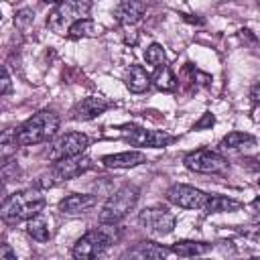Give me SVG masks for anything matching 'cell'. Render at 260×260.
<instances>
[{
	"label": "cell",
	"mask_w": 260,
	"mask_h": 260,
	"mask_svg": "<svg viewBox=\"0 0 260 260\" xmlns=\"http://www.w3.org/2000/svg\"><path fill=\"white\" fill-rule=\"evenodd\" d=\"M146 12V4L144 2H136V0H124L114 8V16L120 24H136Z\"/></svg>",
	"instance_id": "cell-15"
},
{
	"label": "cell",
	"mask_w": 260,
	"mask_h": 260,
	"mask_svg": "<svg viewBox=\"0 0 260 260\" xmlns=\"http://www.w3.org/2000/svg\"><path fill=\"white\" fill-rule=\"evenodd\" d=\"M242 207L240 201L232 199V197H223V195H211L207 213H223V211H238Z\"/></svg>",
	"instance_id": "cell-21"
},
{
	"label": "cell",
	"mask_w": 260,
	"mask_h": 260,
	"mask_svg": "<svg viewBox=\"0 0 260 260\" xmlns=\"http://www.w3.org/2000/svg\"><path fill=\"white\" fill-rule=\"evenodd\" d=\"M0 260H18V258H16L14 250H12L8 244H4V246H2V252H0Z\"/></svg>",
	"instance_id": "cell-27"
},
{
	"label": "cell",
	"mask_w": 260,
	"mask_h": 260,
	"mask_svg": "<svg viewBox=\"0 0 260 260\" xmlns=\"http://www.w3.org/2000/svg\"><path fill=\"white\" fill-rule=\"evenodd\" d=\"M45 207V197L35 189H24L8 195L2 203V219L8 223L16 221H30L35 219Z\"/></svg>",
	"instance_id": "cell-2"
},
{
	"label": "cell",
	"mask_w": 260,
	"mask_h": 260,
	"mask_svg": "<svg viewBox=\"0 0 260 260\" xmlns=\"http://www.w3.org/2000/svg\"><path fill=\"white\" fill-rule=\"evenodd\" d=\"M185 167L193 173H205V175H211V173H221L228 169V160L215 152V150H209V148H197V150H191L185 154L183 158Z\"/></svg>",
	"instance_id": "cell-8"
},
{
	"label": "cell",
	"mask_w": 260,
	"mask_h": 260,
	"mask_svg": "<svg viewBox=\"0 0 260 260\" xmlns=\"http://www.w3.org/2000/svg\"><path fill=\"white\" fill-rule=\"evenodd\" d=\"M152 81H154V85H156L160 91H173V89L177 87V79H175V75H173V71H171L169 65H162V67L154 69Z\"/></svg>",
	"instance_id": "cell-20"
},
{
	"label": "cell",
	"mask_w": 260,
	"mask_h": 260,
	"mask_svg": "<svg viewBox=\"0 0 260 260\" xmlns=\"http://www.w3.org/2000/svg\"><path fill=\"white\" fill-rule=\"evenodd\" d=\"M2 95H6V93H10V75H8V69L4 67L2 69Z\"/></svg>",
	"instance_id": "cell-26"
},
{
	"label": "cell",
	"mask_w": 260,
	"mask_h": 260,
	"mask_svg": "<svg viewBox=\"0 0 260 260\" xmlns=\"http://www.w3.org/2000/svg\"><path fill=\"white\" fill-rule=\"evenodd\" d=\"M167 199L173 205H177V207H183V209H201V211L207 213L211 195H207L201 189H195L191 185H173L167 191Z\"/></svg>",
	"instance_id": "cell-9"
},
{
	"label": "cell",
	"mask_w": 260,
	"mask_h": 260,
	"mask_svg": "<svg viewBox=\"0 0 260 260\" xmlns=\"http://www.w3.org/2000/svg\"><path fill=\"white\" fill-rule=\"evenodd\" d=\"M114 232H116V225H110V223H102V228L85 232L73 244V250H71L73 258L75 260H100L110 248V244L118 238Z\"/></svg>",
	"instance_id": "cell-3"
},
{
	"label": "cell",
	"mask_w": 260,
	"mask_h": 260,
	"mask_svg": "<svg viewBox=\"0 0 260 260\" xmlns=\"http://www.w3.org/2000/svg\"><path fill=\"white\" fill-rule=\"evenodd\" d=\"M152 83V77L144 71L142 65H130L128 69V75H126V87L132 91V93H142L150 87Z\"/></svg>",
	"instance_id": "cell-17"
},
{
	"label": "cell",
	"mask_w": 260,
	"mask_h": 260,
	"mask_svg": "<svg viewBox=\"0 0 260 260\" xmlns=\"http://www.w3.org/2000/svg\"><path fill=\"white\" fill-rule=\"evenodd\" d=\"M122 138L132 146H148V148H165L175 142V136L165 130H146L140 126H126L122 130Z\"/></svg>",
	"instance_id": "cell-10"
},
{
	"label": "cell",
	"mask_w": 260,
	"mask_h": 260,
	"mask_svg": "<svg viewBox=\"0 0 260 260\" xmlns=\"http://www.w3.org/2000/svg\"><path fill=\"white\" fill-rule=\"evenodd\" d=\"M89 169H91V160L87 156L79 154V156H71V158H63V160L55 162L53 169H51V175L57 181H67V179L83 175Z\"/></svg>",
	"instance_id": "cell-11"
},
{
	"label": "cell",
	"mask_w": 260,
	"mask_h": 260,
	"mask_svg": "<svg viewBox=\"0 0 260 260\" xmlns=\"http://www.w3.org/2000/svg\"><path fill=\"white\" fill-rule=\"evenodd\" d=\"M112 104L104 98H98V95H89V98H83L81 102L75 104L73 108V118L75 120H93L98 118L100 114H104Z\"/></svg>",
	"instance_id": "cell-13"
},
{
	"label": "cell",
	"mask_w": 260,
	"mask_h": 260,
	"mask_svg": "<svg viewBox=\"0 0 260 260\" xmlns=\"http://www.w3.org/2000/svg\"><path fill=\"white\" fill-rule=\"evenodd\" d=\"M57 128H59V116L53 110H41L14 132V138L16 144L20 146H35L51 140L57 134Z\"/></svg>",
	"instance_id": "cell-1"
},
{
	"label": "cell",
	"mask_w": 260,
	"mask_h": 260,
	"mask_svg": "<svg viewBox=\"0 0 260 260\" xmlns=\"http://www.w3.org/2000/svg\"><path fill=\"white\" fill-rule=\"evenodd\" d=\"M144 59H146V63H148V65H152L154 69H158V67L167 65L165 49H162L158 43H152V45H148V47H146V51H144Z\"/></svg>",
	"instance_id": "cell-24"
},
{
	"label": "cell",
	"mask_w": 260,
	"mask_h": 260,
	"mask_svg": "<svg viewBox=\"0 0 260 260\" xmlns=\"http://www.w3.org/2000/svg\"><path fill=\"white\" fill-rule=\"evenodd\" d=\"M91 10V2H79V0H67L55 4V8L47 16V26L57 35H69L71 26L83 18H87Z\"/></svg>",
	"instance_id": "cell-4"
},
{
	"label": "cell",
	"mask_w": 260,
	"mask_h": 260,
	"mask_svg": "<svg viewBox=\"0 0 260 260\" xmlns=\"http://www.w3.org/2000/svg\"><path fill=\"white\" fill-rule=\"evenodd\" d=\"M138 201V189L134 185H124L120 187L116 193L110 195V199L104 203L102 211H100V221L102 223H110L116 225L120 219H124L136 205Z\"/></svg>",
	"instance_id": "cell-5"
},
{
	"label": "cell",
	"mask_w": 260,
	"mask_h": 260,
	"mask_svg": "<svg viewBox=\"0 0 260 260\" xmlns=\"http://www.w3.org/2000/svg\"><path fill=\"white\" fill-rule=\"evenodd\" d=\"M250 260H260V256H252V258H250Z\"/></svg>",
	"instance_id": "cell-29"
},
{
	"label": "cell",
	"mask_w": 260,
	"mask_h": 260,
	"mask_svg": "<svg viewBox=\"0 0 260 260\" xmlns=\"http://www.w3.org/2000/svg\"><path fill=\"white\" fill-rule=\"evenodd\" d=\"M213 122H215V118L211 116V114H203V118L199 120V122H195V130H203V128H209V126H213Z\"/></svg>",
	"instance_id": "cell-25"
},
{
	"label": "cell",
	"mask_w": 260,
	"mask_h": 260,
	"mask_svg": "<svg viewBox=\"0 0 260 260\" xmlns=\"http://www.w3.org/2000/svg\"><path fill=\"white\" fill-rule=\"evenodd\" d=\"M254 142H256V138L250 136V134H244V132H230L228 136H223L221 146H223V148H232V150H236V148L252 146Z\"/></svg>",
	"instance_id": "cell-23"
},
{
	"label": "cell",
	"mask_w": 260,
	"mask_h": 260,
	"mask_svg": "<svg viewBox=\"0 0 260 260\" xmlns=\"http://www.w3.org/2000/svg\"><path fill=\"white\" fill-rule=\"evenodd\" d=\"M95 195H87V193H73V195H67L65 199H61L59 203V209L63 213H83L87 211L89 207L95 205Z\"/></svg>",
	"instance_id": "cell-16"
},
{
	"label": "cell",
	"mask_w": 260,
	"mask_h": 260,
	"mask_svg": "<svg viewBox=\"0 0 260 260\" xmlns=\"http://www.w3.org/2000/svg\"><path fill=\"white\" fill-rule=\"evenodd\" d=\"M89 146V138L83 132H67L61 134L49 148L47 156L51 162H59L63 158H71V156H79L85 152V148Z\"/></svg>",
	"instance_id": "cell-6"
},
{
	"label": "cell",
	"mask_w": 260,
	"mask_h": 260,
	"mask_svg": "<svg viewBox=\"0 0 260 260\" xmlns=\"http://www.w3.org/2000/svg\"><path fill=\"white\" fill-rule=\"evenodd\" d=\"M26 234L37 242H49V238H51V230L41 215H37L35 219H30L26 223Z\"/></svg>",
	"instance_id": "cell-22"
},
{
	"label": "cell",
	"mask_w": 260,
	"mask_h": 260,
	"mask_svg": "<svg viewBox=\"0 0 260 260\" xmlns=\"http://www.w3.org/2000/svg\"><path fill=\"white\" fill-rule=\"evenodd\" d=\"M102 162L108 169H132V167L146 162V156L140 150H126V152L106 154V156H102Z\"/></svg>",
	"instance_id": "cell-14"
},
{
	"label": "cell",
	"mask_w": 260,
	"mask_h": 260,
	"mask_svg": "<svg viewBox=\"0 0 260 260\" xmlns=\"http://www.w3.org/2000/svg\"><path fill=\"white\" fill-rule=\"evenodd\" d=\"M258 185H260V181H258Z\"/></svg>",
	"instance_id": "cell-30"
},
{
	"label": "cell",
	"mask_w": 260,
	"mask_h": 260,
	"mask_svg": "<svg viewBox=\"0 0 260 260\" xmlns=\"http://www.w3.org/2000/svg\"><path fill=\"white\" fill-rule=\"evenodd\" d=\"M102 32V26L98 22H93L91 18H83L79 22H75L69 30V39H87V37H98Z\"/></svg>",
	"instance_id": "cell-19"
},
{
	"label": "cell",
	"mask_w": 260,
	"mask_h": 260,
	"mask_svg": "<svg viewBox=\"0 0 260 260\" xmlns=\"http://www.w3.org/2000/svg\"><path fill=\"white\" fill-rule=\"evenodd\" d=\"M252 209H256V213L260 215V199H256V201L252 203Z\"/></svg>",
	"instance_id": "cell-28"
},
{
	"label": "cell",
	"mask_w": 260,
	"mask_h": 260,
	"mask_svg": "<svg viewBox=\"0 0 260 260\" xmlns=\"http://www.w3.org/2000/svg\"><path fill=\"white\" fill-rule=\"evenodd\" d=\"M169 250L173 254H177L179 258H193V256H201V254L209 252L211 250V244H207V242H195V240H181V242L171 244Z\"/></svg>",
	"instance_id": "cell-18"
},
{
	"label": "cell",
	"mask_w": 260,
	"mask_h": 260,
	"mask_svg": "<svg viewBox=\"0 0 260 260\" xmlns=\"http://www.w3.org/2000/svg\"><path fill=\"white\" fill-rule=\"evenodd\" d=\"M171 250L154 244V242H138L136 246L128 248L120 260H165Z\"/></svg>",
	"instance_id": "cell-12"
},
{
	"label": "cell",
	"mask_w": 260,
	"mask_h": 260,
	"mask_svg": "<svg viewBox=\"0 0 260 260\" xmlns=\"http://www.w3.org/2000/svg\"><path fill=\"white\" fill-rule=\"evenodd\" d=\"M138 221L152 236H167L175 230V215L165 205L144 207L138 215Z\"/></svg>",
	"instance_id": "cell-7"
}]
</instances>
